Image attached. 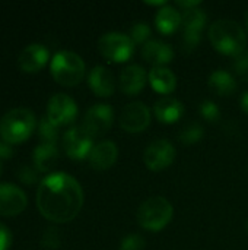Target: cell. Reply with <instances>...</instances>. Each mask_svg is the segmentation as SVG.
<instances>
[{
  "label": "cell",
  "instance_id": "cell-1",
  "mask_svg": "<svg viewBox=\"0 0 248 250\" xmlns=\"http://www.w3.org/2000/svg\"><path fill=\"white\" fill-rule=\"evenodd\" d=\"M37 207L51 223H69L83 207V190L76 179L66 173L44 177L37 190Z\"/></svg>",
  "mask_w": 248,
  "mask_h": 250
},
{
  "label": "cell",
  "instance_id": "cell-2",
  "mask_svg": "<svg viewBox=\"0 0 248 250\" xmlns=\"http://www.w3.org/2000/svg\"><path fill=\"white\" fill-rule=\"evenodd\" d=\"M209 40L215 50L227 56H240L246 51L247 35L243 26L231 19H218L209 28Z\"/></svg>",
  "mask_w": 248,
  "mask_h": 250
},
{
  "label": "cell",
  "instance_id": "cell-3",
  "mask_svg": "<svg viewBox=\"0 0 248 250\" xmlns=\"http://www.w3.org/2000/svg\"><path fill=\"white\" fill-rule=\"evenodd\" d=\"M35 129V116L28 108H13L0 120V135L7 144L26 141Z\"/></svg>",
  "mask_w": 248,
  "mask_h": 250
},
{
  "label": "cell",
  "instance_id": "cell-4",
  "mask_svg": "<svg viewBox=\"0 0 248 250\" xmlns=\"http://www.w3.org/2000/svg\"><path fill=\"white\" fill-rule=\"evenodd\" d=\"M174 215V208L167 198L153 196L146 199L137 209V221L148 231H161Z\"/></svg>",
  "mask_w": 248,
  "mask_h": 250
},
{
  "label": "cell",
  "instance_id": "cell-5",
  "mask_svg": "<svg viewBox=\"0 0 248 250\" xmlns=\"http://www.w3.org/2000/svg\"><path fill=\"white\" fill-rule=\"evenodd\" d=\"M51 76L63 86H75L85 76V63L73 51H58L50 63Z\"/></svg>",
  "mask_w": 248,
  "mask_h": 250
},
{
  "label": "cell",
  "instance_id": "cell-6",
  "mask_svg": "<svg viewBox=\"0 0 248 250\" xmlns=\"http://www.w3.org/2000/svg\"><path fill=\"white\" fill-rule=\"evenodd\" d=\"M99 53L113 63H124L134 53V42L123 32H107L98 40Z\"/></svg>",
  "mask_w": 248,
  "mask_h": 250
},
{
  "label": "cell",
  "instance_id": "cell-7",
  "mask_svg": "<svg viewBox=\"0 0 248 250\" xmlns=\"http://www.w3.org/2000/svg\"><path fill=\"white\" fill-rule=\"evenodd\" d=\"M208 16L205 10L200 7L184 10L181 15V28H183V37H181V47L186 53L193 51L197 44L202 40V32L206 26Z\"/></svg>",
  "mask_w": 248,
  "mask_h": 250
},
{
  "label": "cell",
  "instance_id": "cell-8",
  "mask_svg": "<svg viewBox=\"0 0 248 250\" xmlns=\"http://www.w3.org/2000/svg\"><path fill=\"white\" fill-rule=\"evenodd\" d=\"M151 110L142 101H133L124 105L120 113V126L124 132L139 133L149 127L151 125Z\"/></svg>",
  "mask_w": 248,
  "mask_h": 250
},
{
  "label": "cell",
  "instance_id": "cell-9",
  "mask_svg": "<svg viewBox=\"0 0 248 250\" xmlns=\"http://www.w3.org/2000/svg\"><path fill=\"white\" fill-rule=\"evenodd\" d=\"M175 160V148L167 139H158L148 145L143 154V163L151 171H162Z\"/></svg>",
  "mask_w": 248,
  "mask_h": 250
},
{
  "label": "cell",
  "instance_id": "cell-10",
  "mask_svg": "<svg viewBox=\"0 0 248 250\" xmlns=\"http://www.w3.org/2000/svg\"><path fill=\"white\" fill-rule=\"evenodd\" d=\"M114 122V111L110 104H95L92 105L83 119V129L92 136L98 138L107 133Z\"/></svg>",
  "mask_w": 248,
  "mask_h": 250
},
{
  "label": "cell",
  "instance_id": "cell-11",
  "mask_svg": "<svg viewBox=\"0 0 248 250\" xmlns=\"http://www.w3.org/2000/svg\"><path fill=\"white\" fill-rule=\"evenodd\" d=\"M77 116V105L75 100L66 94H56L47 104V117L58 127L70 125Z\"/></svg>",
  "mask_w": 248,
  "mask_h": 250
},
{
  "label": "cell",
  "instance_id": "cell-12",
  "mask_svg": "<svg viewBox=\"0 0 248 250\" xmlns=\"http://www.w3.org/2000/svg\"><path fill=\"white\" fill-rule=\"evenodd\" d=\"M92 139L83 127H70L63 136V148L72 160H83L94 148Z\"/></svg>",
  "mask_w": 248,
  "mask_h": 250
},
{
  "label": "cell",
  "instance_id": "cell-13",
  "mask_svg": "<svg viewBox=\"0 0 248 250\" xmlns=\"http://www.w3.org/2000/svg\"><path fill=\"white\" fill-rule=\"evenodd\" d=\"M28 199L22 189L12 183L0 185V215L13 217L26 208Z\"/></svg>",
  "mask_w": 248,
  "mask_h": 250
},
{
  "label": "cell",
  "instance_id": "cell-14",
  "mask_svg": "<svg viewBox=\"0 0 248 250\" xmlns=\"http://www.w3.org/2000/svg\"><path fill=\"white\" fill-rule=\"evenodd\" d=\"M89 164L96 171H105L111 168L118 158V148L113 141H102L94 145L89 154Z\"/></svg>",
  "mask_w": 248,
  "mask_h": 250
},
{
  "label": "cell",
  "instance_id": "cell-15",
  "mask_svg": "<svg viewBox=\"0 0 248 250\" xmlns=\"http://www.w3.org/2000/svg\"><path fill=\"white\" fill-rule=\"evenodd\" d=\"M48 57H50V53L44 45L29 44L20 51L18 57V64L23 72L35 73L45 66V63L48 62Z\"/></svg>",
  "mask_w": 248,
  "mask_h": 250
},
{
  "label": "cell",
  "instance_id": "cell-16",
  "mask_svg": "<svg viewBox=\"0 0 248 250\" xmlns=\"http://www.w3.org/2000/svg\"><path fill=\"white\" fill-rule=\"evenodd\" d=\"M88 83L98 97H111L115 91L114 75L105 66H95L89 72Z\"/></svg>",
  "mask_w": 248,
  "mask_h": 250
},
{
  "label": "cell",
  "instance_id": "cell-17",
  "mask_svg": "<svg viewBox=\"0 0 248 250\" xmlns=\"http://www.w3.org/2000/svg\"><path fill=\"white\" fill-rule=\"evenodd\" d=\"M143 59L153 64V67H162L168 64L174 57V50L170 44L159 41V40H149L142 47Z\"/></svg>",
  "mask_w": 248,
  "mask_h": 250
},
{
  "label": "cell",
  "instance_id": "cell-18",
  "mask_svg": "<svg viewBox=\"0 0 248 250\" xmlns=\"http://www.w3.org/2000/svg\"><path fill=\"white\" fill-rule=\"evenodd\" d=\"M146 72L139 64H130L120 75V89L126 95H137L146 85Z\"/></svg>",
  "mask_w": 248,
  "mask_h": 250
},
{
  "label": "cell",
  "instance_id": "cell-19",
  "mask_svg": "<svg viewBox=\"0 0 248 250\" xmlns=\"http://www.w3.org/2000/svg\"><path fill=\"white\" fill-rule=\"evenodd\" d=\"M155 117L165 125H172L178 122L184 114V105L180 100L172 97H162L153 105Z\"/></svg>",
  "mask_w": 248,
  "mask_h": 250
},
{
  "label": "cell",
  "instance_id": "cell-20",
  "mask_svg": "<svg viewBox=\"0 0 248 250\" xmlns=\"http://www.w3.org/2000/svg\"><path fill=\"white\" fill-rule=\"evenodd\" d=\"M149 83L151 86L162 95L171 94L175 86H177V76L174 75V72L165 66L162 67H152V70L148 75Z\"/></svg>",
  "mask_w": 248,
  "mask_h": 250
},
{
  "label": "cell",
  "instance_id": "cell-21",
  "mask_svg": "<svg viewBox=\"0 0 248 250\" xmlns=\"http://www.w3.org/2000/svg\"><path fill=\"white\" fill-rule=\"evenodd\" d=\"M58 161V149L56 144H39L32 155V163L39 173L51 171Z\"/></svg>",
  "mask_w": 248,
  "mask_h": 250
},
{
  "label": "cell",
  "instance_id": "cell-22",
  "mask_svg": "<svg viewBox=\"0 0 248 250\" xmlns=\"http://www.w3.org/2000/svg\"><path fill=\"white\" fill-rule=\"evenodd\" d=\"M155 25L161 34L171 35L181 26V15L175 7L167 4L156 12Z\"/></svg>",
  "mask_w": 248,
  "mask_h": 250
},
{
  "label": "cell",
  "instance_id": "cell-23",
  "mask_svg": "<svg viewBox=\"0 0 248 250\" xmlns=\"http://www.w3.org/2000/svg\"><path fill=\"white\" fill-rule=\"evenodd\" d=\"M208 85L212 89V92H215L216 95L228 97L237 91V82H235L234 76L222 69H218L209 75Z\"/></svg>",
  "mask_w": 248,
  "mask_h": 250
},
{
  "label": "cell",
  "instance_id": "cell-24",
  "mask_svg": "<svg viewBox=\"0 0 248 250\" xmlns=\"http://www.w3.org/2000/svg\"><path fill=\"white\" fill-rule=\"evenodd\" d=\"M38 135L44 144H56L58 139V127L47 116H44L38 125Z\"/></svg>",
  "mask_w": 248,
  "mask_h": 250
},
{
  "label": "cell",
  "instance_id": "cell-25",
  "mask_svg": "<svg viewBox=\"0 0 248 250\" xmlns=\"http://www.w3.org/2000/svg\"><path fill=\"white\" fill-rule=\"evenodd\" d=\"M205 135L203 127L199 123H190L180 132V142L183 145H194L202 141Z\"/></svg>",
  "mask_w": 248,
  "mask_h": 250
},
{
  "label": "cell",
  "instance_id": "cell-26",
  "mask_svg": "<svg viewBox=\"0 0 248 250\" xmlns=\"http://www.w3.org/2000/svg\"><path fill=\"white\" fill-rule=\"evenodd\" d=\"M151 37V26L146 22H136L130 28V38L136 44H146Z\"/></svg>",
  "mask_w": 248,
  "mask_h": 250
},
{
  "label": "cell",
  "instance_id": "cell-27",
  "mask_svg": "<svg viewBox=\"0 0 248 250\" xmlns=\"http://www.w3.org/2000/svg\"><path fill=\"white\" fill-rule=\"evenodd\" d=\"M61 245V237L57 229L48 227L41 237V246L47 250H57Z\"/></svg>",
  "mask_w": 248,
  "mask_h": 250
},
{
  "label": "cell",
  "instance_id": "cell-28",
  "mask_svg": "<svg viewBox=\"0 0 248 250\" xmlns=\"http://www.w3.org/2000/svg\"><path fill=\"white\" fill-rule=\"evenodd\" d=\"M199 110H200V114L203 116V119L208 120V122H218L219 117H221V110H219V107L216 105V103H213V101H210V100H205V101L200 104Z\"/></svg>",
  "mask_w": 248,
  "mask_h": 250
},
{
  "label": "cell",
  "instance_id": "cell-29",
  "mask_svg": "<svg viewBox=\"0 0 248 250\" xmlns=\"http://www.w3.org/2000/svg\"><path fill=\"white\" fill-rule=\"evenodd\" d=\"M232 69H234V72L237 73V76L240 79H243L244 82L248 83V50L241 53L240 56L234 57Z\"/></svg>",
  "mask_w": 248,
  "mask_h": 250
},
{
  "label": "cell",
  "instance_id": "cell-30",
  "mask_svg": "<svg viewBox=\"0 0 248 250\" xmlns=\"http://www.w3.org/2000/svg\"><path fill=\"white\" fill-rule=\"evenodd\" d=\"M38 170L35 168V166H29V164H23L20 166V168L18 170V179L25 183V185H34L38 180Z\"/></svg>",
  "mask_w": 248,
  "mask_h": 250
},
{
  "label": "cell",
  "instance_id": "cell-31",
  "mask_svg": "<svg viewBox=\"0 0 248 250\" xmlns=\"http://www.w3.org/2000/svg\"><path fill=\"white\" fill-rule=\"evenodd\" d=\"M146 242L142 236L133 233L129 234L123 239L121 245H120V250H145Z\"/></svg>",
  "mask_w": 248,
  "mask_h": 250
},
{
  "label": "cell",
  "instance_id": "cell-32",
  "mask_svg": "<svg viewBox=\"0 0 248 250\" xmlns=\"http://www.w3.org/2000/svg\"><path fill=\"white\" fill-rule=\"evenodd\" d=\"M10 246V231L0 223V250H7Z\"/></svg>",
  "mask_w": 248,
  "mask_h": 250
},
{
  "label": "cell",
  "instance_id": "cell-33",
  "mask_svg": "<svg viewBox=\"0 0 248 250\" xmlns=\"http://www.w3.org/2000/svg\"><path fill=\"white\" fill-rule=\"evenodd\" d=\"M13 154L12 151V146L10 144H7L6 141H0V160H4V158H10Z\"/></svg>",
  "mask_w": 248,
  "mask_h": 250
},
{
  "label": "cell",
  "instance_id": "cell-34",
  "mask_svg": "<svg viewBox=\"0 0 248 250\" xmlns=\"http://www.w3.org/2000/svg\"><path fill=\"white\" fill-rule=\"evenodd\" d=\"M177 6L184 7V10H189V9L199 7L200 6V1H177Z\"/></svg>",
  "mask_w": 248,
  "mask_h": 250
},
{
  "label": "cell",
  "instance_id": "cell-35",
  "mask_svg": "<svg viewBox=\"0 0 248 250\" xmlns=\"http://www.w3.org/2000/svg\"><path fill=\"white\" fill-rule=\"evenodd\" d=\"M240 104H241V110H243L246 114H248V91H246V92L241 95Z\"/></svg>",
  "mask_w": 248,
  "mask_h": 250
},
{
  "label": "cell",
  "instance_id": "cell-36",
  "mask_svg": "<svg viewBox=\"0 0 248 250\" xmlns=\"http://www.w3.org/2000/svg\"><path fill=\"white\" fill-rule=\"evenodd\" d=\"M246 23H247V29H248V7H247V10H246Z\"/></svg>",
  "mask_w": 248,
  "mask_h": 250
},
{
  "label": "cell",
  "instance_id": "cell-37",
  "mask_svg": "<svg viewBox=\"0 0 248 250\" xmlns=\"http://www.w3.org/2000/svg\"><path fill=\"white\" fill-rule=\"evenodd\" d=\"M1 170H3V166H1V160H0V174H1Z\"/></svg>",
  "mask_w": 248,
  "mask_h": 250
},
{
  "label": "cell",
  "instance_id": "cell-38",
  "mask_svg": "<svg viewBox=\"0 0 248 250\" xmlns=\"http://www.w3.org/2000/svg\"><path fill=\"white\" fill-rule=\"evenodd\" d=\"M247 229H248V221H247Z\"/></svg>",
  "mask_w": 248,
  "mask_h": 250
},
{
  "label": "cell",
  "instance_id": "cell-39",
  "mask_svg": "<svg viewBox=\"0 0 248 250\" xmlns=\"http://www.w3.org/2000/svg\"><path fill=\"white\" fill-rule=\"evenodd\" d=\"M247 171H248V168H247Z\"/></svg>",
  "mask_w": 248,
  "mask_h": 250
}]
</instances>
